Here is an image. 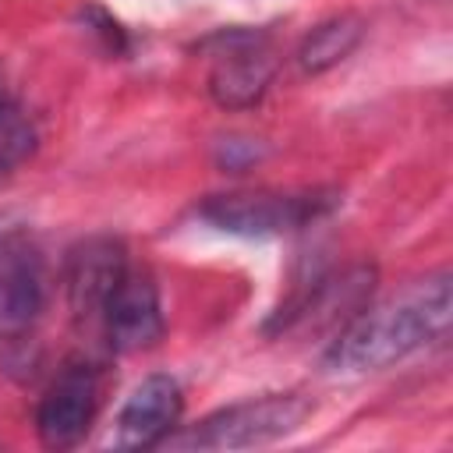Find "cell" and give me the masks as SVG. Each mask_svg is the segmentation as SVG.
I'll list each match as a JSON object with an SVG mask.
<instances>
[{
  "instance_id": "obj_10",
  "label": "cell",
  "mask_w": 453,
  "mask_h": 453,
  "mask_svg": "<svg viewBox=\"0 0 453 453\" xmlns=\"http://www.w3.org/2000/svg\"><path fill=\"white\" fill-rule=\"evenodd\" d=\"M365 35V21L354 14V11H343V14H333L326 21H319L297 46V64L304 74H322L336 64H343L357 42Z\"/></svg>"
},
{
  "instance_id": "obj_1",
  "label": "cell",
  "mask_w": 453,
  "mask_h": 453,
  "mask_svg": "<svg viewBox=\"0 0 453 453\" xmlns=\"http://www.w3.org/2000/svg\"><path fill=\"white\" fill-rule=\"evenodd\" d=\"M449 333V273L425 276L403 294L357 308L329 343L322 365L336 375L379 372Z\"/></svg>"
},
{
  "instance_id": "obj_2",
  "label": "cell",
  "mask_w": 453,
  "mask_h": 453,
  "mask_svg": "<svg viewBox=\"0 0 453 453\" xmlns=\"http://www.w3.org/2000/svg\"><path fill=\"white\" fill-rule=\"evenodd\" d=\"M311 414V400L301 393H265L212 411L180 435H166L173 449H251L297 432Z\"/></svg>"
},
{
  "instance_id": "obj_12",
  "label": "cell",
  "mask_w": 453,
  "mask_h": 453,
  "mask_svg": "<svg viewBox=\"0 0 453 453\" xmlns=\"http://www.w3.org/2000/svg\"><path fill=\"white\" fill-rule=\"evenodd\" d=\"M81 18H85V28H92V32L103 39L106 50H113V53H124V50H127V35H124V28H120L103 7H96V4L81 7Z\"/></svg>"
},
{
  "instance_id": "obj_7",
  "label": "cell",
  "mask_w": 453,
  "mask_h": 453,
  "mask_svg": "<svg viewBox=\"0 0 453 453\" xmlns=\"http://www.w3.org/2000/svg\"><path fill=\"white\" fill-rule=\"evenodd\" d=\"M124 273H127V248L120 237L99 234L71 248L64 283H67V304L78 329H99L103 308Z\"/></svg>"
},
{
  "instance_id": "obj_6",
  "label": "cell",
  "mask_w": 453,
  "mask_h": 453,
  "mask_svg": "<svg viewBox=\"0 0 453 453\" xmlns=\"http://www.w3.org/2000/svg\"><path fill=\"white\" fill-rule=\"evenodd\" d=\"M99 411V368L85 357L67 361L35 411V432L46 449H71L78 446Z\"/></svg>"
},
{
  "instance_id": "obj_5",
  "label": "cell",
  "mask_w": 453,
  "mask_h": 453,
  "mask_svg": "<svg viewBox=\"0 0 453 453\" xmlns=\"http://www.w3.org/2000/svg\"><path fill=\"white\" fill-rule=\"evenodd\" d=\"M50 273L39 244L25 230L0 234V347L11 361L14 350H25L35 340V326L46 311Z\"/></svg>"
},
{
  "instance_id": "obj_9",
  "label": "cell",
  "mask_w": 453,
  "mask_h": 453,
  "mask_svg": "<svg viewBox=\"0 0 453 453\" xmlns=\"http://www.w3.org/2000/svg\"><path fill=\"white\" fill-rule=\"evenodd\" d=\"M184 411V393L180 382L173 375H145L127 400L117 411L113 432H110V446L117 449H152L163 446L166 435L177 428Z\"/></svg>"
},
{
  "instance_id": "obj_4",
  "label": "cell",
  "mask_w": 453,
  "mask_h": 453,
  "mask_svg": "<svg viewBox=\"0 0 453 453\" xmlns=\"http://www.w3.org/2000/svg\"><path fill=\"white\" fill-rule=\"evenodd\" d=\"M209 57L205 88L223 110H251L276 78V46L255 28H219L198 46Z\"/></svg>"
},
{
  "instance_id": "obj_3",
  "label": "cell",
  "mask_w": 453,
  "mask_h": 453,
  "mask_svg": "<svg viewBox=\"0 0 453 453\" xmlns=\"http://www.w3.org/2000/svg\"><path fill=\"white\" fill-rule=\"evenodd\" d=\"M336 205L333 191H226L209 195L198 205V216L209 219L216 230L237 234V237H280L304 230L319 216H326Z\"/></svg>"
},
{
  "instance_id": "obj_8",
  "label": "cell",
  "mask_w": 453,
  "mask_h": 453,
  "mask_svg": "<svg viewBox=\"0 0 453 453\" xmlns=\"http://www.w3.org/2000/svg\"><path fill=\"white\" fill-rule=\"evenodd\" d=\"M99 333L113 354H134L149 350L163 336V308H159V290L145 269H131L120 276L113 287Z\"/></svg>"
},
{
  "instance_id": "obj_11",
  "label": "cell",
  "mask_w": 453,
  "mask_h": 453,
  "mask_svg": "<svg viewBox=\"0 0 453 453\" xmlns=\"http://www.w3.org/2000/svg\"><path fill=\"white\" fill-rule=\"evenodd\" d=\"M35 124L28 120L25 106L18 103V96L7 88L4 74H0V170H14L21 166L32 152H35Z\"/></svg>"
}]
</instances>
